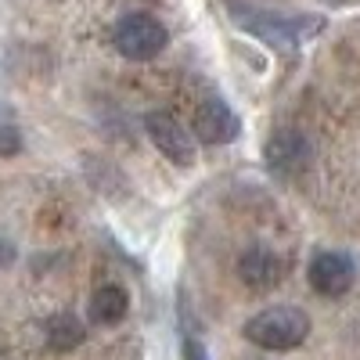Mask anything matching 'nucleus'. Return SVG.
<instances>
[{
  "label": "nucleus",
  "mask_w": 360,
  "mask_h": 360,
  "mask_svg": "<svg viewBox=\"0 0 360 360\" xmlns=\"http://www.w3.org/2000/svg\"><path fill=\"white\" fill-rule=\"evenodd\" d=\"M227 11L234 25H242L245 33L259 37L263 44L278 47V51H295L324 33L321 15H281V11H266L256 4H242V0H227Z\"/></svg>",
  "instance_id": "1"
},
{
  "label": "nucleus",
  "mask_w": 360,
  "mask_h": 360,
  "mask_svg": "<svg viewBox=\"0 0 360 360\" xmlns=\"http://www.w3.org/2000/svg\"><path fill=\"white\" fill-rule=\"evenodd\" d=\"M242 335L259 346V349H270V353H288V349H299L310 335V314L299 310V307H270V310H259L256 317L245 321Z\"/></svg>",
  "instance_id": "2"
},
{
  "label": "nucleus",
  "mask_w": 360,
  "mask_h": 360,
  "mask_svg": "<svg viewBox=\"0 0 360 360\" xmlns=\"http://www.w3.org/2000/svg\"><path fill=\"white\" fill-rule=\"evenodd\" d=\"M166 29L159 18L144 15V11H134V15H123L112 29V44L115 51L127 58V62H152V58L162 54L166 47Z\"/></svg>",
  "instance_id": "3"
},
{
  "label": "nucleus",
  "mask_w": 360,
  "mask_h": 360,
  "mask_svg": "<svg viewBox=\"0 0 360 360\" xmlns=\"http://www.w3.org/2000/svg\"><path fill=\"white\" fill-rule=\"evenodd\" d=\"M307 281L317 295L324 299H339L353 288L356 281V263L346 256V252H335V249H324L310 259L307 266Z\"/></svg>",
  "instance_id": "4"
},
{
  "label": "nucleus",
  "mask_w": 360,
  "mask_h": 360,
  "mask_svg": "<svg viewBox=\"0 0 360 360\" xmlns=\"http://www.w3.org/2000/svg\"><path fill=\"white\" fill-rule=\"evenodd\" d=\"M144 130H148L152 144L169 162H176V166H191L195 162V134L184 123H176L169 112H148L144 115Z\"/></svg>",
  "instance_id": "5"
},
{
  "label": "nucleus",
  "mask_w": 360,
  "mask_h": 360,
  "mask_svg": "<svg viewBox=\"0 0 360 360\" xmlns=\"http://www.w3.org/2000/svg\"><path fill=\"white\" fill-rule=\"evenodd\" d=\"M242 130V119L234 115V108L224 101V98H205L198 108H195V119H191V134L202 141V144H231Z\"/></svg>",
  "instance_id": "6"
},
{
  "label": "nucleus",
  "mask_w": 360,
  "mask_h": 360,
  "mask_svg": "<svg viewBox=\"0 0 360 360\" xmlns=\"http://www.w3.org/2000/svg\"><path fill=\"white\" fill-rule=\"evenodd\" d=\"M238 274H242V281L249 288H274L285 278V259L278 252L256 245V249L242 252V259H238Z\"/></svg>",
  "instance_id": "7"
},
{
  "label": "nucleus",
  "mask_w": 360,
  "mask_h": 360,
  "mask_svg": "<svg viewBox=\"0 0 360 360\" xmlns=\"http://www.w3.org/2000/svg\"><path fill=\"white\" fill-rule=\"evenodd\" d=\"M310 159V144L303 134L295 130H281L266 141V166L278 173H299Z\"/></svg>",
  "instance_id": "8"
},
{
  "label": "nucleus",
  "mask_w": 360,
  "mask_h": 360,
  "mask_svg": "<svg viewBox=\"0 0 360 360\" xmlns=\"http://www.w3.org/2000/svg\"><path fill=\"white\" fill-rule=\"evenodd\" d=\"M130 314V295L119 288V285H101L94 295H90V321L112 328Z\"/></svg>",
  "instance_id": "9"
},
{
  "label": "nucleus",
  "mask_w": 360,
  "mask_h": 360,
  "mask_svg": "<svg viewBox=\"0 0 360 360\" xmlns=\"http://www.w3.org/2000/svg\"><path fill=\"white\" fill-rule=\"evenodd\" d=\"M83 339H86V332H83V321H79V317H72V314H54V317L47 321V346H51V349L69 353V349H76Z\"/></svg>",
  "instance_id": "10"
},
{
  "label": "nucleus",
  "mask_w": 360,
  "mask_h": 360,
  "mask_svg": "<svg viewBox=\"0 0 360 360\" xmlns=\"http://www.w3.org/2000/svg\"><path fill=\"white\" fill-rule=\"evenodd\" d=\"M18 152H22V134H18V127L11 123V119L0 112V159H11Z\"/></svg>",
  "instance_id": "11"
},
{
  "label": "nucleus",
  "mask_w": 360,
  "mask_h": 360,
  "mask_svg": "<svg viewBox=\"0 0 360 360\" xmlns=\"http://www.w3.org/2000/svg\"><path fill=\"white\" fill-rule=\"evenodd\" d=\"M184 360H209V353H205V346L198 342V339H184Z\"/></svg>",
  "instance_id": "12"
},
{
  "label": "nucleus",
  "mask_w": 360,
  "mask_h": 360,
  "mask_svg": "<svg viewBox=\"0 0 360 360\" xmlns=\"http://www.w3.org/2000/svg\"><path fill=\"white\" fill-rule=\"evenodd\" d=\"M15 256H18V252H15V245L8 242V238H0V270L11 266V263H15Z\"/></svg>",
  "instance_id": "13"
},
{
  "label": "nucleus",
  "mask_w": 360,
  "mask_h": 360,
  "mask_svg": "<svg viewBox=\"0 0 360 360\" xmlns=\"http://www.w3.org/2000/svg\"><path fill=\"white\" fill-rule=\"evenodd\" d=\"M332 4H339V0H332Z\"/></svg>",
  "instance_id": "14"
}]
</instances>
